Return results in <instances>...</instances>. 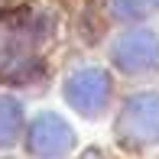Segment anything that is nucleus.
Here are the masks:
<instances>
[{
	"label": "nucleus",
	"mask_w": 159,
	"mask_h": 159,
	"mask_svg": "<svg viewBox=\"0 0 159 159\" xmlns=\"http://www.w3.org/2000/svg\"><path fill=\"white\" fill-rule=\"evenodd\" d=\"M20 124H23V107H20V101L0 94V146H10V143L16 140Z\"/></svg>",
	"instance_id": "6"
},
{
	"label": "nucleus",
	"mask_w": 159,
	"mask_h": 159,
	"mask_svg": "<svg viewBox=\"0 0 159 159\" xmlns=\"http://www.w3.org/2000/svg\"><path fill=\"white\" fill-rule=\"evenodd\" d=\"M114 62L130 75H143L159 65V39L149 30H133L114 42Z\"/></svg>",
	"instance_id": "2"
},
{
	"label": "nucleus",
	"mask_w": 159,
	"mask_h": 159,
	"mask_svg": "<svg viewBox=\"0 0 159 159\" xmlns=\"http://www.w3.org/2000/svg\"><path fill=\"white\" fill-rule=\"evenodd\" d=\"M117 136L127 146L159 143V94H136L117 117Z\"/></svg>",
	"instance_id": "1"
},
{
	"label": "nucleus",
	"mask_w": 159,
	"mask_h": 159,
	"mask_svg": "<svg viewBox=\"0 0 159 159\" xmlns=\"http://www.w3.org/2000/svg\"><path fill=\"white\" fill-rule=\"evenodd\" d=\"M111 98V78L101 68H81L65 81V101L81 114H98Z\"/></svg>",
	"instance_id": "3"
},
{
	"label": "nucleus",
	"mask_w": 159,
	"mask_h": 159,
	"mask_svg": "<svg viewBox=\"0 0 159 159\" xmlns=\"http://www.w3.org/2000/svg\"><path fill=\"white\" fill-rule=\"evenodd\" d=\"M75 146V133L55 114H42L33 120L30 127V153L39 159H62L68 149Z\"/></svg>",
	"instance_id": "4"
},
{
	"label": "nucleus",
	"mask_w": 159,
	"mask_h": 159,
	"mask_svg": "<svg viewBox=\"0 0 159 159\" xmlns=\"http://www.w3.org/2000/svg\"><path fill=\"white\" fill-rule=\"evenodd\" d=\"M153 10V0H114V13L124 20H136V16H146Z\"/></svg>",
	"instance_id": "7"
},
{
	"label": "nucleus",
	"mask_w": 159,
	"mask_h": 159,
	"mask_svg": "<svg viewBox=\"0 0 159 159\" xmlns=\"http://www.w3.org/2000/svg\"><path fill=\"white\" fill-rule=\"evenodd\" d=\"M33 39L36 30L16 20L0 23V75H20L33 62Z\"/></svg>",
	"instance_id": "5"
}]
</instances>
